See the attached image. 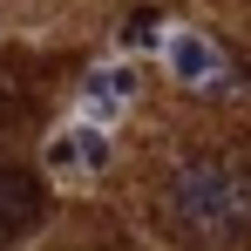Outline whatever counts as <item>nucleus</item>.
<instances>
[{
    "mask_svg": "<svg viewBox=\"0 0 251 251\" xmlns=\"http://www.w3.org/2000/svg\"><path fill=\"white\" fill-rule=\"evenodd\" d=\"M170 204L197 231H224V224H238L251 210V183L238 170H224V163H183L176 183H170Z\"/></svg>",
    "mask_w": 251,
    "mask_h": 251,
    "instance_id": "nucleus-1",
    "label": "nucleus"
},
{
    "mask_svg": "<svg viewBox=\"0 0 251 251\" xmlns=\"http://www.w3.org/2000/svg\"><path fill=\"white\" fill-rule=\"evenodd\" d=\"M48 170H61V176H75V170H109V136H102V123L61 129V136L48 143Z\"/></svg>",
    "mask_w": 251,
    "mask_h": 251,
    "instance_id": "nucleus-2",
    "label": "nucleus"
},
{
    "mask_svg": "<svg viewBox=\"0 0 251 251\" xmlns=\"http://www.w3.org/2000/svg\"><path fill=\"white\" fill-rule=\"evenodd\" d=\"M129 95H136V68L129 61H109V68H88L82 82V102H88V123H109V116H123Z\"/></svg>",
    "mask_w": 251,
    "mask_h": 251,
    "instance_id": "nucleus-3",
    "label": "nucleus"
},
{
    "mask_svg": "<svg viewBox=\"0 0 251 251\" xmlns=\"http://www.w3.org/2000/svg\"><path fill=\"white\" fill-rule=\"evenodd\" d=\"M163 54H170V75L190 82V88L224 75V54H217V41H204V34H163Z\"/></svg>",
    "mask_w": 251,
    "mask_h": 251,
    "instance_id": "nucleus-4",
    "label": "nucleus"
},
{
    "mask_svg": "<svg viewBox=\"0 0 251 251\" xmlns=\"http://www.w3.org/2000/svg\"><path fill=\"white\" fill-rule=\"evenodd\" d=\"M41 217V197H34V183L21 176V170H0V245H14L27 224Z\"/></svg>",
    "mask_w": 251,
    "mask_h": 251,
    "instance_id": "nucleus-5",
    "label": "nucleus"
},
{
    "mask_svg": "<svg viewBox=\"0 0 251 251\" xmlns=\"http://www.w3.org/2000/svg\"><path fill=\"white\" fill-rule=\"evenodd\" d=\"M123 41H129V48H163V41H156V21H150V14H136V21H129V27H123Z\"/></svg>",
    "mask_w": 251,
    "mask_h": 251,
    "instance_id": "nucleus-6",
    "label": "nucleus"
}]
</instances>
